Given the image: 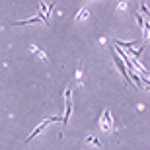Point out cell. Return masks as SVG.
Instances as JSON below:
<instances>
[{
  "instance_id": "cell-1",
  "label": "cell",
  "mask_w": 150,
  "mask_h": 150,
  "mask_svg": "<svg viewBox=\"0 0 150 150\" xmlns=\"http://www.w3.org/2000/svg\"><path fill=\"white\" fill-rule=\"evenodd\" d=\"M55 121H61V117H49V119H45V121L41 123L39 127H35V131H33V133H31V134H29L28 139H25V142H29V140H31V139H35V137H37V134L41 133V131H45V129L49 127L51 123H55Z\"/></svg>"
},
{
  "instance_id": "cell-2",
  "label": "cell",
  "mask_w": 150,
  "mask_h": 150,
  "mask_svg": "<svg viewBox=\"0 0 150 150\" xmlns=\"http://www.w3.org/2000/svg\"><path fill=\"white\" fill-rule=\"evenodd\" d=\"M100 127L103 129L105 133H111L113 131V123H111V117H109V109L103 111V117H101V121H100Z\"/></svg>"
},
{
  "instance_id": "cell-3",
  "label": "cell",
  "mask_w": 150,
  "mask_h": 150,
  "mask_svg": "<svg viewBox=\"0 0 150 150\" xmlns=\"http://www.w3.org/2000/svg\"><path fill=\"white\" fill-rule=\"evenodd\" d=\"M64 98H67V113H64V117H62V123H64V125H68V117H70V113H72V101H70L72 94H70V90H67V92H64Z\"/></svg>"
},
{
  "instance_id": "cell-4",
  "label": "cell",
  "mask_w": 150,
  "mask_h": 150,
  "mask_svg": "<svg viewBox=\"0 0 150 150\" xmlns=\"http://www.w3.org/2000/svg\"><path fill=\"white\" fill-rule=\"evenodd\" d=\"M113 61H115V64L119 67V70L123 72V76H125V80H127V84H131V78H129V72L125 70V62H123L121 59H119V57L115 55V51H113Z\"/></svg>"
},
{
  "instance_id": "cell-5",
  "label": "cell",
  "mask_w": 150,
  "mask_h": 150,
  "mask_svg": "<svg viewBox=\"0 0 150 150\" xmlns=\"http://www.w3.org/2000/svg\"><path fill=\"white\" fill-rule=\"evenodd\" d=\"M28 23H47V25H49V22H45L41 16H35V18H31V20H25V22H12L10 25H28Z\"/></svg>"
},
{
  "instance_id": "cell-6",
  "label": "cell",
  "mask_w": 150,
  "mask_h": 150,
  "mask_svg": "<svg viewBox=\"0 0 150 150\" xmlns=\"http://www.w3.org/2000/svg\"><path fill=\"white\" fill-rule=\"evenodd\" d=\"M31 51H33V53H35V55H37V57H39V59H41L43 62H47V61H49V59H47V55H45V53H43L41 49H37L35 45H31Z\"/></svg>"
},
{
  "instance_id": "cell-7",
  "label": "cell",
  "mask_w": 150,
  "mask_h": 150,
  "mask_svg": "<svg viewBox=\"0 0 150 150\" xmlns=\"http://www.w3.org/2000/svg\"><path fill=\"white\" fill-rule=\"evenodd\" d=\"M86 18H88V10H86V8H82V10L78 12V16H76V20H74V22H82V20H86Z\"/></svg>"
},
{
  "instance_id": "cell-8",
  "label": "cell",
  "mask_w": 150,
  "mask_h": 150,
  "mask_svg": "<svg viewBox=\"0 0 150 150\" xmlns=\"http://www.w3.org/2000/svg\"><path fill=\"white\" fill-rule=\"evenodd\" d=\"M86 142H90V144H96V146H101V142L96 139V137H88V140H86Z\"/></svg>"
}]
</instances>
